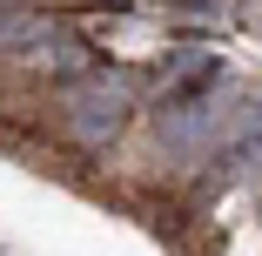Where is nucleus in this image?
<instances>
[{
    "label": "nucleus",
    "mask_w": 262,
    "mask_h": 256,
    "mask_svg": "<svg viewBox=\"0 0 262 256\" xmlns=\"http://www.w3.org/2000/svg\"><path fill=\"white\" fill-rule=\"evenodd\" d=\"M128 101H135V74H121V68H88V74L74 81V94H68V128H74L88 148H101V142H115V128L128 122Z\"/></svg>",
    "instance_id": "obj_1"
}]
</instances>
